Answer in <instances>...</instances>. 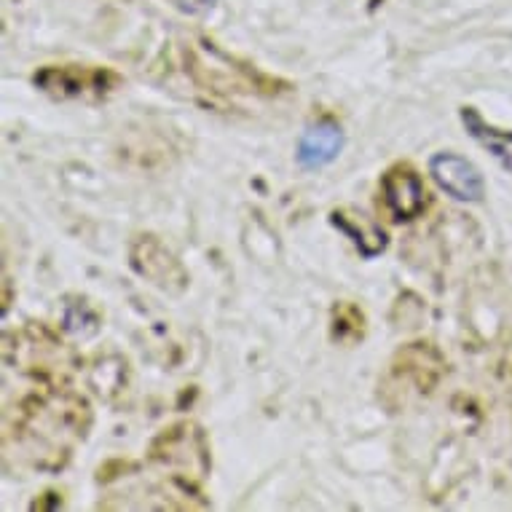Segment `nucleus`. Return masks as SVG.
I'll list each match as a JSON object with an SVG mask.
<instances>
[{
    "label": "nucleus",
    "mask_w": 512,
    "mask_h": 512,
    "mask_svg": "<svg viewBox=\"0 0 512 512\" xmlns=\"http://www.w3.org/2000/svg\"><path fill=\"white\" fill-rule=\"evenodd\" d=\"M89 424L92 413L84 397L57 389L22 400L14 413V427H9L6 437H14L19 456L33 467L59 470L86 437Z\"/></svg>",
    "instance_id": "obj_1"
},
{
    "label": "nucleus",
    "mask_w": 512,
    "mask_h": 512,
    "mask_svg": "<svg viewBox=\"0 0 512 512\" xmlns=\"http://www.w3.org/2000/svg\"><path fill=\"white\" fill-rule=\"evenodd\" d=\"M153 467L169 472V483L183 491H194L210 475V443L204 429L194 421H177L161 429L148 451Z\"/></svg>",
    "instance_id": "obj_2"
},
{
    "label": "nucleus",
    "mask_w": 512,
    "mask_h": 512,
    "mask_svg": "<svg viewBox=\"0 0 512 512\" xmlns=\"http://www.w3.org/2000/svg\"><path fill=\"white\" fill-rule=\"evenodd\" d=\"M445 376V357L435 344L416 341L403 346L389 365L387 389H397L400 395H429Z\"/></svg>",
    "instance_id": "obj_3"
},
{
    "label": "nucleus",
    "mask_w": 512,
    "mask_h": 512,
    "mask_svg": "<svg viewBox=\"0 0 512 512\" xmlns=\"http://www.w3.org/2000/svg\"><path fill=\"white\" fill-rule=\"evenodd\" d=\"M33 81L57 100H100L121 84L108 68H43Z\"/></svg>",
    "instance_id": "obj_4"
},
{
    "label": "nucleus",
    "mask_w": 512,
    "mask_h": 512,
    "mask_svg": "<svg viewBox=\"0 0 512 512\" xmlns=\"http://www.w3.org/2000/svg\"><path fill=\"white\" fill-rule=\"evenodd\" d=\"M129 263L145 282H151L153 287H159L164 293L177 295L188 287V271L183 269V263L177 261L175 252L169 250L159 236H137L129 247Z\"/></svg>",
    "instance_id": "obj_5"
},
{
    "label": "nucleus",
    "mask_w": 512,
    "mask_h": 512,
    "mask_svg": "<svg viewBox=\"0 0 512 512\" xmlns=\"http://www.w3.org/2000/svg\"><path fill=\"white\" fill-rule=\"evenodd\" d=\"M381 202L387 207L389 218L397 223L416 220L427 210V188L424 180L411 164H395L381 177Z\"/></svg>",
    "instance_id": "obj_6"
},
{
    "label": "nucleus",
    "mask_w": 512,
    "mask_h": 512,
    "mask_svg": "<svg viewBox=\"0 0 512 512\" xmlns=\"http://www.w3.org/2000/svg\"><path fill=\"white\" fill-rule=\"evenodd\" d=\"M429 175L456 202H480L486 194L480 169L459 153H435L429 159Z\"/></svg>",
    "instance_id": "obj_7"
},
{
    "label": "nucleus",
    "mask_w": 512,
    "mask_h": 512,
    "mask_svg": "<svg viewBox=\"0 0 512 512\" xmlns=\"http://www.w3.org/2000/svg\"><path fill=\"white\" fill-rule=\"evenodd\" d=\"M344 151V132L336 121L319 118L306 129L295 148V161L301 169H322L338 159Z\"/></svg>",
    "instance_id": "obj_8"
},
{
    "label": "nucleus",
    "mask_w": 512,
    "mask_h": 512,
    "mask_svg": "<svg viewBox=\"0 0 512 512\" xmlns=\"http://www.w3.org/2000/svg\"><path fill=\"white\" fill-rule=\"evenodd\" d=\"M19 362L25 365L22 370L33 373V376L49 378L59 376L65 368V349L57 338L46 333L43 328H27L19 336Z\"/></svg>",
    "instance_id": "obj_9"
},
{
    "label": "nucleus",
    "mask_w": 512,
    "mask_h": 512,
    "mask_svg": "<svg viewBox=\"0 0 512 512\" xmlns=\"http://www.w3.org/2000/svg\"><path fill=\"white\" fill-rule=\"evenodd\" d=\"M330 223H333L341 234H346L352 239L362 258H376V255H381V252L387 250V234H384V228L376 226V223L370 218H365V215H357V212L349 210H336L330 215Z\"/></svg>",
    "instance_id": "obj_10"
},
{
    "label": "nucleus",
    "mask_w": 512,
    "mask_h": 512,
    "mask_svg": "<svg viewBox=\"0 0 512 512\" xmlns=\"http://www.w3.org/2000/svg\"><path fill=\"white\" fill-rule=\"evenodd\" d=\"M462 124L467 126L472 140H478L507 172H512V132H499L491 124H486L475 108H462Z\"/></svg>",
    "instance_id": "obj_11"
},
{
    "label": "nucleus",
    "mask_w": 512,
    "mask_h": 512,
    "mask_svg": "<svg viewBox=\"0 0 512 512\" xmlns=\"http://www.w3.org/2000/svg\"><path fill=\"white\" fill-rule=\"evenodd\" d=\"M365 336V314L360 306L344 301L333 309V338L341 344H354Z\"/></svg>",
    "instance_id": "obj_12"
},
{
    "label": "nucleus",
    "mask_w": 512,
    "mask_h": 512,
    "mask_svg": "<svg viewBox=\"0 0 512 512\" xmlns=\"http://www.w3.org/2000/svg\"><path fill=\"white\" fill-rule=\"evenodd\" d=\"M62 325H65V330L73 333V336L92 338L94 333L100 330V317L94 314V309L89 303H68V306H65V319H62Z\"/></svg>",
    "instance_id": "obj_13"
},
{
    "label": "nucleus",
    "mask_w": 512,
    "mask_h": 512,
    "mask_svg": "<svg viewBox=\"0 0 512 512\" xmlns=\"http://www.w3.org/2000/svg\"><path fill=\"white\" fill-rule=\"evenodd\" d=\"M215 6V0H180V9L188 14H207Z\"/></svg>",
    "instance_id": "obj_14"
}]
</instances>
